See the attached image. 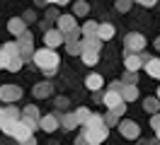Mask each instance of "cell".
<instances>
[{
  "instance_id": "30bf717a",
  "label": "cell",
  "mask_w": 160,
  "mask_h": 145,
  "mask_svg": "<svg viewBox=\"0 0 160 145\" xmlns=\"http://www.w3.org/2000/svg\"><path fill=\"white\" fill-rule=\"evenodd\" d=\"M121 102H124V97H121V92H119V89H114V87L102 94V104L107 106V109H114V106H119Z\"/></svg>"
},
{
  "instance_id": "5bb4252c",
  "label": "cell",
  "mask_w": 160,
  "mask_h": 145,
  "mask_svg": "<svg viewBox=\"0 0 160 145\" xmlns=\"http://www.w3.org/2000/svg\"><path fill=\"white\" fill-rule=\"evenodd\" d=\"M121 97H124V102H133L136 97H138V87L133 85V82H121Z\"/></svg>"
},
{
  "instance_id": "d6a6232c",
  "label": "cell",
  "mask_w": 160,
  "mask_h": 145,
  "mask_svg": "<svg viewBox=\"0 0 160 145\" xmlns=\"http://www.w3.org/2000/svg\"><path fill=\"white\" fill-rule=\"evenodd\" d=\"M17 41H34V39H32V34L27 31V29H24L22 34H17Z\"/></svg>"
},
{
  "instance_id": "52a82bcc",
  "label": "cell",
  "mask_w": 160,
  "mask_h": 145,
  "mask_svg": "<svg viewBox=\"0 0 160 145\" xmlns=\"http://www.w3.org/2000/svg\"><path fill=\"white\" fill-rule=\"evenodd\" d=\"M146 60H148V58H143L141 53H136V51H129V53H126V58H124V65H126V70L136 73V70H141V68L146 65Z\"/></svg>"
},
{
  "instance_id": "ba28073f",
  "label": "cell",
  "mask_w": 160,
  "mask_h": 145,
  "mask_svg": "<svg viewBox=\"0 0 160 145\" xmlns=\"http://www.w3.org/2000/svg\"><path fill=\"white\" fill-rule=\"evenodd\" d=\"M20 118H22L27 126H29L32 131H34V128H39V118H41V116H39V111H37V106L29 104V106H24V111H22Z\"/></svg>"
},
{
  "instance_id": "6da1fadb",
  "label": "cell",
  "mask_w": 160,
  "mask_h": 145,
  "mask_svg": "<svg viewBox=\"0 0 160 145\" xmlns=\"http://www.w3.org/2000/svg\"><path fill=\"white\" fill-rule=\"evenodd\" d=\"M0 128H2V133L10 135V138H15L17 143H24V145H32L37 143L34 140V135H32V128L22 118H5L2 123H0Z\"/></svg>"
},
{
  "instance_id": "d6986e66",
  "label": "cell",
  "mask_w": 160,
  "mask_h": 145,
  "mask_svg": "<svg viewBox=\"0 0 160 145\" xmlns=\"http://www.w3.org/2000/svg\"><path fill=\"white\" fill-rule=\"evenodd\" d=\"M80 58H82L85 65H97V60H100V51H82Z\"/></svg>"
},
{
  "instance_id": "4dcf8cb0",
  "label": "cell",
  "mask_w": 160,
  "mask_h": 145,
  "mask_svg": "<svg viewBox=\"0 0 160 145\" xmlns=\"http://www.w3.org/2000/svg\"><path fill=\"white\" fill-rule=\"evenodd\" d=\"M131 2H133V0H119V2H117V10H119V12H129Z\"/></svg>"
},
{
  "instance_id": "83f0119b",
  "label": "cell",
  "mask_w": 160,
  "mask_h": 145,
  "mask_svg": "<svg viewBox=\"0 0 160 145\" xmlns=\"http://www.w3.org/2000/svg\"><path fill=\"white\" fill-rule=\"evenodd\" d=\"M22 63H24V60H22V56H12L10 63H8V70H10V73H17V70L22 68Z\"/></svg>"
},
{
  "instance_id": "2e32d148",
  "label": "cell",
  "mask_w": 160,
  "mask_h": 145,
  "mask_svg": "<svg viewBox=\"0 0 160 145\" xmlns=\"http://www.w3.org/2000/svg\"><path fill=\"white\" fill-rule=\"evenodd\" d=\"M8 29H10V34L17 36V34H22V31L27 29V19L24 17H12L10 22H8Z\"/></svg>"
},
{
  "instance_id": "1f68e13d",
  "label": "cell",
  "mask_w": 160,
  "mask_h": 145,
  "mask_svg": "<svg viewBox=\"0 0 160 145\" xmlns=\"http://www.w3.org/2000/svg\"><path fill=\"white\" fill-rule=\"evenodd\" d=\"M150 128H153V131H158V128H160V114H158V111L150 116Z\"/></svg>"
},
{
  "instance_id": "44dd1931",
  "label": "cell",
  "mask_w": 160,
  "mask_h": 145,
  "mask_svg": "<svg viewBox=\"0 0 160 145\" xmlns=\"http://www.w3.org/2000/svg\"><path fill=\"white\" fill-rule=\"evenodd\" d=\"M66 51H68L70 56H80V53H82V44H80V39L66 41Z\"/></svg>"
},
{
  "instance_id": "f1b7e54d",
  "label": "cell",
  "mask_w": 160,
  "mask_h": 145,
  "mask_svg": "<svg viewBox=\"0 0 160 145\" xmlns=\"http://www.w3.org/2000/svg\"><path fill=\"white\" fill-rule=\"evenodd\" d=\"M10 53H8V51H5V48H0V68H5V70H8V63H10Z\"/></svg>"
},
{
  "instance_id": "e575fe53",
  "label": "cell",
  "mask_w": 160,
  "mask_h": 145,
  "mask_svg": "<svg viewBox=\"0 0 160 145\" xmlns=\"http://www.w3.org/2000/svg\"><path fill=\"white\" fill-rule=\"evenodd\" d=\"M56 106H58V109H66V106H68V99H66V97H58V99H56Z\"/></svg>"
},
{
  "instance_id": "484cf974",
  "label": "cell",
  "mask_w": 160,
  "mask_h": 145,
  "mask_svg": "<svg viewBox=\"0 0 160 145\" xmlns=\"http://www.w3.org/2000/svg\"><path fill=\"white\" fill-rule=\"evenodd\" d=\"M88 12H90V5H88V2H82V0L73 5V15H78V17H82V15H88Z\"/></svg>"
},
{
  "instance_id": "8992f818",
  "label": "cell",
  "mask_w": 160,
  "mask_h": 145,
  "mask_svg": "<svg viewBox=\"0 0 160 145\" xmlns=\"http://www.w3.org/2000/svg\"><path fill=\"white\" fill-rule=\"evenodd\" d=\"M44 44H46L49 48H58L61 44H66V34H63L58 27H56V29H46V34H44Z\"/></svg>"
},
{
  "instance_id": "3957f363",
  "label": "cell",
  "mask_w": 160,
  "mask_h": 145,
  "mask_svg": "<svg viewBox=\"0 0 160 145\" xmlns=\"http://www.w3.org/2000/svg\"><path fill=\"white\" fill-rule=\"evenodd\" d=\"M82 135H85V145H100L107 140V135H109V128H107V123H100V126H85V131H82Z\"/></svg>"
},
{
  "instance_id": "9c48e42d",
  "label": "cell",
  "mask_w": 160,
  "mask_h": 145,
  "mask_svg": "<svg viewBox=\"0 0 160 145\" xmlns=\"http://www.w3.org/2000/svg\"><path fill=\"white\" fill-rule=\"evenodd\" d=\"M119 133L124 135V138H129V140H136L141 135V128L136 121H121L119 123Z\"/></svg>"
},
{
  "instance_id": "ac0fdd59",
  "label": "cell",
  "mask_w": 160,
  "mask_h": 145,
  "mask_svg": "<svg viewBox=\"0 0 160 145\" xmlns=\"http://www.w3.org/2000/svg\"><path fill=\"white\" fill-rule=\"evenodd\" d=\"M97 36H100L102 41H109V39L114 36V24H109V22H102L100 27H97Z\"/></svg>"
},
{
  "instance_id": "5b68a950",
  "label": "cell",
  "mask_w": 160,
  "mask_h": 145,
  "mask_svg": "<svg viewBox=\"0 0 160 145\" xmlns=\"http://www.w3.org/2000/svg\"><path fill=\"white\" fill-rule=\"evenodd\" d=\"M17 99H22V87H17V85H2L0 87V102L12 104Z\"/></svg>"
},
{
  "instance_id": "7402d4cb",
  "label": "cell",
  "mask_w": 160,
  "mask_h": 145,
  "mask_svg": "<svg viewBox=\"0 0 160 145\" xmlns=\"http://www.w3.org/2000/svg\"><path fill=\"white\" fill-rule=\"evenodd\" d=\"M97 27H100V22H85L82 27H80V31H82V36H88V34H97Z\"/></svg>"
},
{
  "instance_id": "f546056e",
  "label": "cell",
  "mask_w": 160,
  "mask_h": 145,
  "mask_svg": "<svg viewBox=\"0 0 160 145\" xmlns=\"http://www.w3.org/2000/svg\"><path fill=\"white\" fill-rule=\"evenodd\" d=\"M75 116H78V123H82V121L90 116V111H88L85 106H80V109H75Z\"/></svg>"
},
{
  "instance_id": "836d02e7",
  "label": "cell",
  "mask_w": 160,
  "mask_h": 145,
  "mask_svg": "<svg viewBox=\"0 0 160 145\" xmlns=\"http://www.w3.org/2000/svg\"><path fill=\"white\" fill-rule=\"evenodd\" d=\"M133 2H138L143 7H153V5H158V0H133Z\"/></svg>"
},
{
  "instance_id": "cb8c5ba5",
  "label": "cell",
  "mask_w": 160,
  "mask_h": 145,
  "mask_svg": "<svg viewBox=\"0 0 160 145\" xmlns=\"http://www.w3.org/2000/svg\"><path fill=\"white\" fill-rule=\"evenodd\" d=\"M20 116H22V111L12 104L8 106V109H2V121H5V118H20Z\"/></svg>"
},
{
  "instance_id": "277c9868",
  "label": "cell",
  "mask_w": 160,
  "mask_h": 145,
  "mask_svg": "<svg viewBox=\"0 0 160 145\" xmlns=\"http://www.w3.org/2000/svg\"><path fill=\"white\" fill-rule=\"evenodd\" d=\"M124 46H126V51L141 53V51L146 48V36L138 34V31H131V34H126V39H124Z\"/></svg>"
},
{
  "instance_id": "4316f807",
  "label": "cell",
  "mask_w": 160,
  "mask_h": 145,
  "mask_svg": "<svg viewBox=\"0 0 160 145\" xmlns=\"http://www.w3.org/2000/svg\"><path fill=\"white\" fill-rule=\"evenodd\" d=\"M100 123H104V116H100V114H90L82 121V126H100Z\"/></svg>"
},
{
  "instance_id": "8d00e7d4",
  "label": "cell",
  "mask_w": 160,
  "mask_h": 145,
  "mask_svg": "<svg viewBox=\"0 0 160 145\" xmlns=\"http://www.w3.org/2000/svg\"><path fill=\"white\" fill-rule=\"evenodd\" d=\"M155 48H158V51H160V36L155 39Z\"/></svg>"
},
{
  "instance_id": "603a6c76",
  "label": "cell",
  "mask_w": 160,
  "mask_h": 145,
  "mask_svg": "<svg viewBox=\"0 0 160 145\" xmlns=\"http://www.w3.org/2000/svg\"><path fill=\"white\" fill-rule=\"evenodd\" d=\"M158 106H160L158 97H148V99L143 102V109H146V111H150V114H155V111H158Z\"/></svg>"
},
{
  "instance_id": "9a60e30c",
  "label": "cell",
  "mask_w": 160,
  "mask_h": 145,
  "mask_svg": "<svg viewBox=\"0 0 160 145\" xmlns=\"http://www.w3.org/2000/svg\"><path fill=\"white\" fill-rule=\"evenodd\" d=\"M85 85H88V89H92V92H100L102 87H104V77L97 75V73H92V75L85 77Z\"/></svg>"
},
{
  "instance_id": "7c38bea8",
  "label": "cell",
  "mask_w": 160,
  "mask_h": 145,
  "mask_svg": "<svg viewBox=\"0 0 160 145\" xmlns=\"http://www.w3.org/2000/svg\"><path fill=\"white\" fill-rule=\"evenodd\" d=\"M80 44H82V51H100L102 48V39L97 34H88V36L80 39Z\"/></svg>"
},
{
  "instance_id": "f35d334b",
  "label": "cell",
  "mask_w": 160,
  "mask_h": 145,
  "mask_svg": "<svg viewBox=\"0 0 160 145\" xmlns=\"http://www.w3.org/2000/svg\"><path fill=\"white\" fill-rule=\"evenodd\" d=\"M155 133H158V140H160V128H158V131H155Z\"/></svg>"
},
{
  "instance_id": "e0dca14e",
  "label": "cell",
  "mask_w": 160,
  "mask_h": 145,
  "mask_svg": "<svg viewBox=\"0 0 160 145\" xmlns=\"http://www.w3.org/2000/svg\"><path fill=\"white\" fill-rule=\"evenodd\" d=\"M146 73L153 80H160V58H148L146 60Z\"/></svg>"
},
{
  "instance_id": "d590c367",
  "label": "cell",
  "mask_w": 160,
  "mask_h": 145,
  "mask_svg": "<svg viewBox=\"0 0 160 145\" xmlns=\"http://www.w3.org/2000/svg\"><path fill=\"white\" fill-rule=\"evenodd\" d=\"M46 2H51V5H68L70 0H46Z\"/></svg>"
},
{
  "instance_id": "4fadbf2b",
  "label": "cell",
  "mask_w": 160,
  "mask_h": 145,
  "mask_svg": "<svg viewBox=\"0 0 160 145\" xmlns=\"http://www.w3.org/2000/svg\"><path fill=\"white\" fill-rule=\"evenodd\" d=\"M39 128H41V131H46V133H53V131L58 128V118H56L53 114L41 116V118H39Z\"/></svg>"
},
{
  "instance_id": "d4e9b609",
  "label": "cell",
  "mask_w": 160,
  "mask_h": 145,
  "mask_svg": "<svg viewBox=\"0 0 160 145\" xmlns=\"http://www.w3.org/2000/svg\"><path fill=\"white\" fill-rule=\"evenodd\" d=\"M34 94L37 97H49L51 94V82H41V85L34 87Z\"/></svg>"
},
{
  "instance_id": "8fae6325",
  "label": "cell",
  "mask_w": 160,
  "mask_h": 145,
  "mask_svg": "<svg viewBox=\"0 0 160 145\" xmlns=\"http://www.w3.org/2000/svg\"><path fill=\"white\" fill-rule=\"evenodd\" d=\"M56 24H58V29L63 34H68V31H73V29L78 27V24H75V15H58V17H56Z\"/></svg>"
},
{
  "instance_id": "74e56055",
  "label": "cell",
  "mask_w": 160,
  "mask_h": 145,
  "mask_svg": "<svg viewBox=\"0 0 160 145\" xmlns=\"http://www.w3.org/2000/svg\"><path fill=\"white\" fill-rule=\"evenodd\" d=\"M0 123H2V109H0Z\"/></svg>"
},
{
  "instance_id": "ffe728a7",
  "label": "cell",
  "mask_w": 160,
  "mask_h": 145,
  "mask_svg": "<svg viewBox=\"0 0 160 145\" xmlns=\"http://www.w3.org/2000/svg\"><path fill=\"white\" fill-rule=\"evenodd\" d=\"M61 126L66 128V131H73L75 126H78V116H75V111L73 114H66L63 118H61Z\"/></svg>"
},
{
  "instance_id": "7a4b0ae2",
  "label": "cell",
  "mask_w": 160,
  "mask_h": 145,
  "mask_svg": "<svg viewBox=\"0 0 160 145\" xmlns=\"http://www.w3.org/2000/svg\"><path fill=\"white\" fill-rule=\"evenodd\" d=\"M32 60H34L37 68H41L46 75H53V73H56V68H58V56H56V51L49 48V46L34 51V53H32Z\"/></svg>"
}]
</instances>
